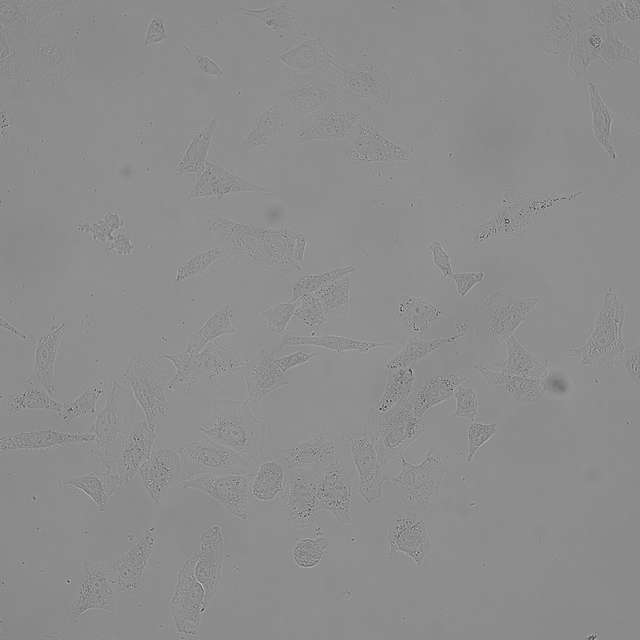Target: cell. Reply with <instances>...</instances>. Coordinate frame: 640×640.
Segmentation results:
<instances>
[{"label": "cell", "instance_id": "1", "mask_svg": "<svg viewBox=\"0 0 640 640\" xmlns=\"http://www.w3.org/2000/svg\"><path fill=\"white\" fill-rule=\"evenodd\" d=\"M200 430L205 437L238 452L251 463L258 464L263 459L267 426L248 401L222 402Z\"/></svg>", "mask_w": 640, "mask_h": 640}, {"label": "cell", "instance_id": "2", "mask_svg": "<svg viewBox=\"0 0 640 640\" xmlns=\"http://www.w3.org/2000/svg\"><path fill=\"white\" fill-rule=\"evenodd\" d=\"M625 312V305L615 289H604L601 308L591 331L583 344L569 348V355L586 367L621 365L625 350L622 337Z\"/></svg>", "mask_w": 640, "mask_h": 640}, {"label": "cell", "instance_id": "3", "mask_svg": "<svg viewBox=\"0 0 640 640\" xmlns=\"http://www.w3.org/2000/svg\"><path fill=\"white\" fill-rule=\"evenodd\" d=\"M370 430L382 464H387L402 456L405 449L423 431L422 418L418 417L409 398L396 404L382 414H369Z\"/></svg>", "mask_w": 640, "mask_h": 640}, {"label": "cell", "instance_id": "4", "mask_svg": "<svg viewBox=\"0 0 640 640\" xmlns=\"http://www.w3.org/2000/svg\"><path fill=\"white\" fill-rule=\"evenodd\" d=\"M116 586L113 566L102 561H83L79 583L67 607L70 623H77L84 615H112Z\"/></svg>", "mask_w": 640, "mask_h": 640}, {"label": "cell", "instance_id": "5", "mask_svg": "<svg viewBox=\"0 0 640 640\" xmlns=\"http://www.w3.org/2000/svg\"><path fill=\"white\" fill-rule=\"evenodd\" d=\"M162 357L169 360L176 370L168 385L170 391L179 384L185 391H190L203 374L211 380L234 374L249 364L221 345L208 346L198 353L186 349L182 353L164 354Z\"/></svg>", "mask_w": 640, "mask_h": 640}, {"label": "cell", "instance_id": "6", "mask_svg": "<svg viewBox=\"0 0 640 640\" xmlns=\"http://www.w3.org/2000/svg\"><path fill=\"white\" fill-rule=\"evenodd\" d=\"M197 553L191 554L179 569L170 598V615L177 637L198 638L199 628L206 614V592L195 576Z\"/></svg>", "mask_w": 640, "mask_h": 640}, {"label": "cell", "instance_id": "7", "mask_svg": "<svg viewBox=\"0 0 640 640\" xmlns=\"http://www.w3.org/2000/svg\"><path fill=\"white\" fill-rule=\"evenodd\" d=\"M158 437V425L146 419L137 421L122 437L119 459L105 462L102 473L113 493L124 487L140 470L154 450Z\"/></svg>", "mask_w": 640, "mask_h": 640}, {"label": "cell", "instance_id": "8", "mask_svg": "<svg viewBox=\"0 0 640 640\" xmlns=\"http://www.w3.org/2000/svg\"><path fill=\"white\" fill-rule=\"evenodd\" d=\"M252 476L253 473L194 472L186 474L178 485L206 494L234 517L245 520L249 513L248 504Z\"/></svg>", "mask_w": 640, "mask_h": 640}, {"label": "cell", "instance_id": "9", "mask_svg": "<svg viewBox=\"0 0 640 640\" xmlns=\"http://www.w3.org/2000/svg\"><path fill=\"white\" fill-rule=\"evenodd\" d=\"M121 377L142 409L146 421L158 425L159 419L168 410V376L150 361H134Z\"/></svg>", "mask_w": 640, "mask_h": 640}, {"label": "cell", "instance_id": "10", "mask_svg": "<svg viewBox=\"0 0 640 640\" xmlns=\"http://www.w3.org/2000/svg\"><path fill=\"white\" fill-rule=\"evenodd\" d=\"M286 486L280 499L296 530L313 526L320 510L317 494L318 472L307 469L288 470Z\"/></svg>", "mask_w": 640, "mask_h": 640}, {"label": "cell", "instance_id": "11", "mask_svg": "<svg viewBox=\"0 0 640 640\" xmlns=\"http://www.w3.org/2000/svg\"><path fill=\"white\" fill-rule=\"evenodd\" d=\"M358 478V489L365 503L377 502L382 498L384 483L383 464L371 434L361 433L344 435Z\"/></svg>", "mask_w": 640, "mask_h": 640}, {"label": "cell", "instance_id": "12", "mask_svg": "<svg viewBox=\"0 0 640 640\" xmlns=\"http://www.w3.org/2000/svg\"><path fill=\"white\" fill-rule=\"evenodd\" d=\"M317 494L321 511L339 524H352L353 482L340 458L318 472Z\"/></svg>", "mask_w": 640, "mask_h": 640}, {"label": "cell", "instance_id": "13", "mask_svg": "<svg viewBox=\"0 0 640 640\" xmlns=\"http://www.w3.org/2000/svg\"><path fill=\"white\" fill-rule=\"evenodd\" d=\"M539 301V297L506 296L499 291L486 296L483 307L488 313L489 335L500 341L513 335Z\"/></svg>", "mask_w": 640, "mask_h": 640}, {"label": "cell", "instance_id": "14", "mask_svg": "<svg viewBox=\"0 0 640 640\" xmlns=\"http://www.w3.org/2000/svg\"><path fill=\"white\" fill-rule=\"evenodd\" d=\"M182 461L200 468L199 472L217 474L250 473V461L238 452L207 437L184 444L178 449Z\"/></svg>", "mask_w": 640, "mask_h": 640}, {"label": "cell", "instance_id": "15", "mask_svg": "<svg viewBox=\"0 0 640 640\" xmlns=\"http://www.w3.org/2000/svg\"><path fill=\"white\" fill-rule=\"evenodd\" d=\"M89 432H62L51 427L28 432L4 433L0 436V452H33L71 445H85L94 441Z\"/></svg>", "mask_w": 640, "mask_h": 640}, {"label": "cell", "instance_id": "16", "mask_svg": "<svg viewBox=\"0 0 640 640\" xmlns=\"http://www.w3.org/2000/svg\"><path fill=\"white\" fill-rule=\"evenodd\" d=\"M158 532L148 528L138 540L113 564V571L119 589L127 593H137L144 587V572L148 566Z\"/></svg>", "mask_w": 640, "mask_h": 640}, {"label": "cell", "instance_id": "17", "mask_svg": "<svg viewBox=\"0 0 640 640\" xmlns=\"http://www.w3.org/2000/svg\"><path fill=\"white\" fill-rule=\"evenodd\" d=\"M182 457L178 450L155 449L139 470L140 478L148 495L155 503L168 488L180 482Z\"/></svg>", "mask_w": 640, "mask_h": 640}, {"label": "cell", "instance_id": "18", "mask_svg": "<svg viewBox=\"0 0 640 640\" xmlns=\"http://www.w3.org/2000/svg\"><path fill=\"white\" fill-rule=\"evenodd\" d=\"M200 552L197 553L195 576L206 592L208 603L214 598L222 575L223 527L212 523L201 533Z\"/></svg>", "mask_w": 640, "mask_h": 640}, {"label": "cell", "instance_id": "19", "mask_svg": "<svg viewBox=\"0 0 640 640\" xmlns=\"http://www.w3.org/2000/svg\"><path fill=\"white\" fill-rule=\"evenodd\" d=\"M428 548L429 538L424 523L413 514H397L387 531L386 553H404L417 565H421Z\"/></svg>", "mask_w": 640, "mask_h": 640}, {"label": "cell", "instance_id": "20", "mask_svg": "<svg viewBox=\"0 0 640 640\" xmlns=\"http://www.w3.org/2000/svg\"><path fill=\"white\" fill-rule=\"evenodd\" d=\"M338 458L335 441L324 432L314 434L292 448L279 450L277 456L287 470L307 469L317 472Z\"/></svg>", "mask_w": 640, "mask_h": 640}, {"label": "cell", "instance_id": "21", "mask_svg": "<svg viewBox=\"0 0 640 640\" xmlns=\"http://www.w3.org/2000/svg\"><path fill=\"white\" fill-rule=\"evenodd\" d=\"M246 368L245 384L248 394L246 401L249 403H257L288 385L287 373L276 365L274 355L265 350H261Z\"/></svg>", "mask_w": 640, "mask_h": 640}, {"label": "cell", "instance_id": "22", "mask_svg": "<svg viewBox=\"0 0 640 640\" xmlns=\"http://www.w3.org/2000/svg\"><path fill=\"white\" fill-rule=\"evenodd\" d=\"M240 191H263L264 187L249 183L247 180L232 174L225 168L206 162L205 168L190 193V198L196 197H217Z\"/></svg>", "mask_w": 640, "mask_h": 640}, {"label": "cell", "instance_id": "23", "mask_svg": "<svg viewBox=\"0 0 640 640\" xmlns=\"http://www.w3.org/2000/svg\"><path fill=\"white\" fill-rule=\"evenodd\" d=\"M214 229L222 232L224 238L231 241L234 250L246 254L253 262L269 265L265 244L267 229L223 218L214 222Z\"/></svg>", "mask_w": 640, "mask_h": 640}, {"label": "cell", "instance_id": "24", "mask_svg": "<svg viewBox=\"0 0 640 640\" xmlns=\"http://www.w3.org/2000/svg\"><path fill=\"white\" fill-rule=\"evenodd\" d=\"M64 332L63 324L43 335L35 348L32 375L27 382L42 387L50 395L55 393V363Z\"/></svg>", "mask_w": 640, "mask_h": 640}, {"label": "cell", "instance_id": "25", "mask_svg": "<svg viewBox=\"0 0 640 640\" xmlns=\"http://www.w3.org/2000/svg\"><path fill=\"white\" fill-rule=\"evenodd\" d=\"M468 380V377L457 373L431 377L408 397L414 413L423 418L430 409L450 399L457 387Z\"/></svg>", "mask_w": 640, "mask_h": 640}, {"label": "cell", "instance_id": "26", "mask_svg": "<svg viewBox=\"0 0 640 640\" xmlns=\"http://www.w3.org/2000/svg\"><path fill=\"white\" fill-rule=\"evenodd\" d=\"M349 156L357 162L383 163L407 160L409 152L376 131H364L353 143Z\"/></svg>", "mask_w": 640, "mask_h": 640}, {"label": "cell", "instance_id": "27", "mask_svg": "<svg viewBox=\"0 0 640 640\" xmlns=\"http://www.w3.org/2000/svg\"><path fill=\"white\" fill-rule=\"evenodd\" d=\"M477 369L488 384L501 387L516 401L536 402L545 394L544 377L510 375L486 366Z\"/></svg>", "mask_w": 640, "mask_h": 640}, {"label": "cell", "instance_id": "28", "mask_svg": "<svg viewBox=\"0 0 640 640\" xmlns=\"http://www.w3.org/2000/svg\"><path fill=\"white\" fill-rule=\"evenodd\" d=\"M287 481L285 466L278 459L263 458L252 476L250 493L256 500L272 503L281 498Z\"/></svg>", "mask_w": 640, "mask_h": 640}, {"label": "cell", "instance_id": "29", "mask_svg": "<svg viewBox=\"0 0 640 640\" xmlns=\"http://www.w3.org/2000/svg\"><path fill=\"white\" fill-rule=\"evenodd\" d=\"M394 315L410 334L420 336L442 312L437 305L423 298L404 295L398 299Z\"/></svg>", "mask_w": 640, "mask_h": 640}, {"label": "cell", "instance_id": "30", "mask_svg": "<svg viewBox=\"0 0 640 640\" xmlns=\"http://www.w3.org/2000/svg\"><path fill=\"white\" fill-rule=\"evenodd\" d=\"M305 345L324 348L336 353H344L347 351L369 352L379 348L391 347L393 344L390 341L377 342L338 335L295 336L287 334L283 336L280 349Z\"/></svg>", "mask_w": 640, "mask_h": 640}, {"label": "cell", "instance_id": "31", "mask_svg": "<svg viewBox=\"0 0 640 640\" xmlns=\"http://www.w3.org/2000/svg\"><path fill=\"white\" fill-rule=\"evenodd\" d=\"M118 390V384L114 383L105 408L99 413L90 429V432L94 434V441L101 457L110 455L111 444L120 433L121 419L118 407Z\"/></svg>", "mask_w": 640, "mask_h": 640}, {"label": "cell", "instance_id": "32", "mask_svg": "<svg viewBox=\"0 0 640 640\" xmlns=\"http://www.w3.org/2000/svg\"><path fill=\"white\" fill-rule=\"evenodd\" d=\"M415 376L414 366L386 370V382L383 392L370 412L374 414L385 413L402 400L408 398L414 388Z\"/></svg>", "mask_w": 640, "mask_h": 640}, {"label": "cell", "instance_id": "33", "mask_svg": "<svg viewBox=\"0 0 640 640\" xmlns=\"http://www.w3.org/2000/svg\"><path fill=\"white\" fill-rule=\"evenodd\" d=\"M507 357L500 370L504 373L526 377H545L549 371L548 362L539 361L514 336L504 340Z\"/></svg>", "mask_w": 640, "mask_h": 640}, {"label": "cell", "instance_id": "34", "mask_svg": "<svg viewBox=\"0 0 640 640\" xmlns=\"http://www.w3.org/2000/svg\"><path fill=\"white\" fill-rule=\"evenodd\" d=\"M1 398L6 401L10 415L34 410L52 411L58 414L63 407L62 402L54 400L52 395L39 386H32L15 393H2Z\"/></svg>", "mask_w": 640, "mask_h": 640}, {"label": "cell", "instance_id": "35", "mask_svg": "<svg viewBox=\"0 0 640 640\" xmlns=\"http://www.w3.org/2000/svg\"><path fill=\"white\" fill-rule=\"evenodd\" d=\"M236 332L237 329L232 322L231 305H224L215 311L200 329L194 333L186 349L198 353L218 337Z\"/></svg>", "mask_w": 640, "mask_h": 640}, {"label": "cell", "instance_id": "36", "mask_svg": "<svg viewBox=\"0 0 640 640\" xmlns=\"http://www.w3.org/2000/svg\"><path fill=\"white\" fill-rule=\"evenodd\" d=\"M461 335L450 337H439L435 339H420L417 337L410 338L399 353L388 360L385 364L386 370H394L413 366L430 353L440 348L443 344L453 343L458 340Z\"/></svg>", "mask_w": 640, "mask_h": 640}, {"label": "cell", "instance_id": "37", "mask_svg": "<svg viewBox=\"0 0 640 640\" xmlns=\"http://www.w3.org/2000/svg\"><path fill=\"white\" fill-rule=\"evenodd\" d=\"M104 391V380L97 379L73 399L63 402V407L57 415L68 424L78 418L95 414L97 403L103 396Z\"/></svg>", "mask_w": 640, "mask_h": 640}, {"label": "cell", "instance_id": "38", "mask_svg": "<svg viewBox=\"0 0 640 640\" xmlns=\"http://www.w3.org/2000/svg\"><path fill=\"white\" fill-rule=\"evenodd\" d=\"M350 290V277L347 275L322 287L314 295L320 300L327 314L346 315L350 309Z\"/></svg>", "mask_w": 640, "mask_h": 640}, {"label": "cell", "instance_id": "39", "mask_svg": "<svg viewBox=\"0 0 640 640\" xmlns=\"http://www.w3.org/2000/svg\"><path fill=\"white\" fill-rule=\"evenodd\" d=\"M212 132L213 126L209 125L192 138L177 165L178 172L200 174L203 171Z\"/></svg>", "mask_w": 640, "mask_h": 640}, {"label": "cell", "instance_id": "40", "mask_svg": "<svg viewBox=\"0 0 640 640\" xmlns=\"http://www.w3.org/2000/svg\"><path fill=\"white\" fill-rule=\"evenodd\" d=\"M355 270L356 267L354 265H347L323 273L306 274L300 277L291 287L289 301L294 302L304 295L314 294L327 284L347 276Z\"/></svg>", "mask_w": 640, "mask_h": 640}, {"label": "cell", "instance_id": "41", "mask_svg": "<svg viewBox=\"0 0 640 640\" xmlns=\"http://www.w3.org/2000/svg\"><path fill=\"white\" fill-rule=\"evenodd\" d=\"M591 98L593 106L594 134L598 142L609 153L612 159L616 158L612 134V117L608 107L602 101L596 87L591 84Z\"/></svg>", "mask_w": 640, "mask_h": 640}, {"label": "cell", "instance_id": "42", "mask_svg": "<svg viewBox=\"0 0 640 640\" xmlns=\"http://www.w3.org/2000/svg\"><path fill=\"white\" fill-rule=\"evenodd\" d=\"M63 485L85 493L103 511L109 498L112 496L104 475L88 473L63 481Z\"/></svg>", "mask_w": 640, "mask_h": 640}, {"label": "cell", "instance_id": "43", "mask_svg": "<svg viewBox=\"0 0 640 640\" xmlns=\"http://www.w3.org/2000/svg\"><path fill=\"white\" fill-rule=\"evenodd\" d=\"M296 302L294 317L303 323L310 336H319L327 324V313L320 300L314 294H308Z\"/></svg>", "mask_w": 640, "mask_h": 640}, {"label": "cell", "instance_id": "44", "mask_svg": "<svg viewBox=\"0 0 640 640\" xmlns=\"http://www.w3.org/2000/svg\"><path fill=\"white\" fill-rule=\"evenodd\" d=\"M328 547V538L323 535L301 538L291 551L292 560L302 568L317 566L323 559Z\"/></svg>", "mask_w": 640, "mask_h": 640}, {"label": "cell", "instance_id": "45", "mask_svg": "<svg viewBox=\"0 0 640 640\" xmlns=\"http://www.w3.org/2000/svg\"><path fill=\"white\" fill-rule=\"evenodd\" d=\"M224 256L223 248H211L191 256L178 267L176 282L180 283L202 274Z\"/></svg>", "mask_w": 640, "mask_h": 640}, {"label": "cell", "instance_id": "46", "mask_svg": "<svg viewBox=\"0 0 640 640\" xmlns=\"http://www.w3.org/2000/svg\"><path fill=\"white\" fill-rule=\"evenodd\" d=\"M296 307V301L279 303L265 308L259 313V316L263 320L265 326L273 333L284 335L288 323L292 317H294Z\"/></svg>", "mask_w": 640, "mask_h": 640}, {"label": "cell", "instance_id": "47", "mask_svg": "<svg viewBox=\"0 0 640 640\" xmlns=\"http://www.w3.org/2000/svg\"><path fill=\"white\" fill-rule=\"evenodd\" d=\"M496 424H485L472 422L467 428V456L466 461L470 463L477 455L480 448L488 442L496 433Z\"/></svg>", "mask_w": 640, "mask_h": 640}, {"label": "cell", "instance_id": "48", "mask_svg": "<svg viewBox=\"0 0 640 640\" xmlns=\"http://www.w3.org/2000/svg\"><path fill=\"white\" fill-rule=\"evenodd\" d=\"M456 409L454 415L474 421L479 415V400L477 392L464 384L454 392Z\"/></svg>", "mask_w": 640, "mask_h": 640}, {"label": "cell", "instance_id": "49", "mask_svg": "<svg viewBox=\"0 0 640 640\" xmlns=\"http://www.w3.org/2000/svg\"><path fill=\"white\" fill-rule=\"evenodd\" d=\"M429 249L432 254L433 265L441 273L442 278H451L454 273L451 258L442 243L434 241L430 244Z\"/></svg>", "mask_w": 640, "mask_h": 640}, {"label": "cell", "instance_id": "50", "mask_svg": "<svg viewBox=\"0 0 640 640\" xmlns=\"http://www.w3.org/2000/svg\"><path fill=\"white\" fill-rule=\"evenodd\" d=\"M317 355V352L296 351L279 357L274 356V361L284 373H287L292 368L308 363Z\"/></svg>", "mask_w": 640, "mask_h": 640}, {"label": "cell", "instance_id": "51", "mask_svg": "<svg viewBox=\"0 0 640 640\" xmlns=\"http://www.w3.org/2000/svg\"><path fill=\"white\" fill-rule=\"evenodd\" d=\"M485 278L484 272L453 273L450 279L455 282L457 294L466 296L470 290Z\"/></svg>", "mask_w": 640, "mask_h": 640}, {"label": "cell", "instance_id": "52", "mask_svg": "<svg viewBox=\"0 0 640 640\" xmlns=\"http://www.w3.org/2000/svg\"><path fill=\"white\" fill-rule=\"evenodd\" d=\"M639 355H640V347L639 345H635L629 348H625L622 357V363L628 375L632 378V380L636 383H640V375H639Z\"/></svg>", "mask_w": 640, "mask_h": 640}, {"label": "cell", "instance_id": "53", "mask_svg": "<svg viewBox=\"0 0 640 640\" xmlns=\"http://www.w3.org/2000/svg\"><path fill=\"white\" fill-rule=\"evenodd\" d=\"M545 392L549 391L555 395L565 394L569 390V382L566 377L559 372H549L544 377Z\"/></svg>", "mask_w": 640, "mask_h": 640}, {"label": "cell", "instance_id": "54", "mask_svg": "<svg viewBox=\"0 0 640 640\" xmlns=\"http://www.w3.org/2000/svg\"><path fill=\"white\" fill-rule=\"evenodd\" d=\"M166 36L165 26L161 17L155 16L151 19L148 29L146 41L147 43L158 42Z\"/></svg>", "mask_w": 640, "mask_h": 640}, {"label": "cell", "instance_id": "55", "mask_svg": "<svg viewBox=\"0 0 640 640\" xmlns=\"http://www.w3.org/2000/svg\"><path fill=\"white\" fill-rule=\"evenodd\" d=\"M193 56L204 72L216 76L222 74V69L210 57L201 56L199 54H193Z\"/></svg>", "mask_w": 640, "mask_h": 640}, {"label": "cell", "instance_id": "56", "mask_svg": "<svg viewBox=\"0 0 640 640\" xmlns=\"http://www.w3.org/2000/svg\"><path fill=\"white\" fill-rule=\"evenodd\" d=\"M1 327L3 330H6L11 335L16 336L17 338L25 342H31L30 336L20 331L19 329H17L14 325L8 322L3 316H1Z\"/></svg>", "mask_w": 640, "mask_h": 640}]
</instances>
